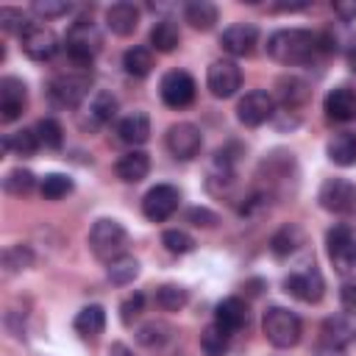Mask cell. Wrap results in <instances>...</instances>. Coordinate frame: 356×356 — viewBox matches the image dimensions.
Wrapping results in <instances>:
<instances>
[{
    "label": "cell",
    "mask_w": 356,
    "mask_h": 356,
    "mask_svg": "<svg viewBox=\"0 0 356 356\" xmlns=\"http://www.w3.org/2000/svg\"><path fill=\"white\" fill-rule=\"evenodd\" d=\"M33 131H36V136H39V145H44V147H50V150H58V147L64 145V131H61L58 120H53V117H42Z\"/></svg>",
    "instance_id": "e575fe53"
},
{
    "label": "cell",
    "mask_w": 356,
    "mask_h": 356,
    "mask_svg": "<svg viewBox=\"0 0 356 356\" xmlns=\"http://www.w3.org/2000/svg\"><path fill=\"white\" fill-rule=\"evenodd\" d=\"M228 331L225 328H220L217 323H211V325H206L203 328V334H200V350L206 353V356H222L225 350H228Z\"/></svg>",
    "instance_id": "1f68e13d"
},
{
    "label": "cell",
    "mask_w": 356,
    "mask_h": 356,
    "mask_svg": "<svg viewBox=\"0 0 356 356\" xmlns=\"http://www.w3.org/2000/svg\"><path fill=\"white\" fill-rule=\"evenodd\" d=\"M161 242H164V248H167L170 253H178V256L195 250V239H192L186 231H181V228H170V231H164V234H161Z\"/></svg>",
    "instance_id": "74e56055"
},
{
    "label": "cell",
    "mask_w": 356,
    "mask_h": 356,
    "mask_svg": "<svg viewBox=\"0 0 356 356\" xmlns=\"http://www.w3.org/2000/svg\"><path fill=\"white\" fill-rule=\"evenodd\" d=\"M142 306H145V295H142V292L131 295V298L122 303V323H131V320L142 312Z\"/></svg>",
    "instance_id": "ee69618b"
},
{
    "label": "cell",
    "mask_w": 356,
    "mask_h": 356,
    "mask_svg": "<svg viewBox=\"0 0 356 356\" xmlns=\"http://www.w3.org/2000/svg\"><path fill=\"white\" fill-rule=\"evenodd\" d=\"M278 86H281V100H284L286 106H298V103L306 97V83L298 81V78H284Z\"/></svg>",
    "instance_id": "60d3db41"
},
{
    "label": "cell",
    "mask_w": 356,
    "mask_h": 356,
    "mask_svg": "<svg viewBox=\"0 0 356 356\" xmlns=\"http://www.w3.org/2000/svg\"><path fill=\"white\" fill-rule=\"evenodd\" d=\"M353 337H356V323H353L350 312L348 314H334L323 323V342H334V345L345 348Z\"/></svg>",
    "instance_id": "cb8c5ba5"
},
{
    "label": "cell",
    "mask_w": 356,
    "mask_h": 356,
    "mask_svg": "<svg viewBox=\"0 0 356 356\" xmlns=\"http://www.w3.org/2000/svg\"><path fill=\"white\" fill-rule=\"evenodd\" d=\"M72 325H75V331L81 337H97V334H103V328H106V312H103V306H97V303L83 306L75 314V323Z\"/></svg>",
    "instance_id": "484cf974"
},
{
    "label": "cell",
    "mask_w": 356,
    "mask_h": 356,
    "mask_svg": "<svg viewBox=\"0 0 356 356\" xmlns=\"http://www.w3.org/2000/svg\"><path fill=\"white\" fill-rule=\"evenodd\" d=\"M214 323H217L220 328H225L228 334L245 328V325H248V306H245V300H239V298H225V300H220L217 309H214Z\"/></svg>",
    "instance_id": "ffe728a7"
},
{
    "label": "cell",
    "mask_w": 356,
    "mask_h": 356,
    "mask_svg": "<svg viewBox=\"0 0 356 356\" xmlns=\"http://www.w3.org/2000/svg\"><path fill=\"white\" fill-rule=\"evenodd\" d=\"M284 289L303 303H317L325 295V281L314 264H306L303 270H295L284 278Z\"/></svg>",
    "instance_id": "52a82bcc"
},
{
    "label": "cell",
    "mask_w": 356,
    "mask_h": 356,
    "mask_svg": "<svg viewBox=\"0 0 356 356\" xmlns=\"http://www.w3.org/2000/svg\"><path fill=\"white\" fill-rule=\"evenodd\" d=\"M181 42V31L172 19H159L153 28H150V47L159 50V53H172Z\"/></svg>",
    "instance_id": "d4e9b609"
},
{
    "label": "cell",
    "mask_w": 356,
    "mask_h": 356,
    "mask_svg": "<svg viewBox=\"0 0 356 356\" xmlns=\"http://www.w3.org/2000/svg\"><path fill=\"white\" fill-rule=\"evenodd\" d=\"M256 39H259V31L248 22H236V25H228L220 36V44L225 53L231 56H250L253 47H256Z\"/></svg>",
    "instance_id": "ac0fdd59"
},
{
    "label": "cell",
    "mask_w": 356,
    "mask_h": 356,
    "mask_svg": "<svg viewBox=\"0 0 356 356\" xmlns=\"http://www.w3.org/2000/svg\"><path fill=\"white\" fill-rule=\"evenodd\" d=\"M298 245H303V234H300L298 225H284V228H278V231L273 234V239H270V250H273V256H278V259L295 253Z\"/></svg>",
    "instance_id": "f1b7e54d"
},
{
    "label": "cell",
    "mask_w": 356,
    "mask_h": 356,
    "mask_svg": "<svg viewBox=\"0 0 356 356\" xmlns=\"http://www.w3.org/2000/svg\"><path fill=\"white\" fill-rule=\"evenodd\" d=\"M170 325L167 323H161V320H150V323H145L139 331H136V339L142 342V345H147V348H156V345H161V342H167L170 339Z\"/></svg>",
    "instance_id": "8d00e7d4"
},
{
    "label": "cell",
    "mask_w": 356,
    "mask_h": 356,
    "mask_svg": "<svg viewBox=\"0 0 356 356\" xmlns=\"http://www.w3.org/2000/svg\"><path fill=\"white\" fill-rule=\"evenodd\" d=\"M122 67H125V72L134 75V78L150 75V70H153V53H150V47H142V44L128 47L125 56H122Z\"/></svg>",
    "instance_id": "83f0119b"
},
{
    "label": "cell",
    "mask_w": 356,
    "mask_h": 356,
    "mask_svg": "<svg viewBox=\"0 0 356 356\" xmlns=\"http://www.w3.org/2000/svg\"><path fill=\"white\" fill-rule=\"evenodd\" d=\"M261 331L273 348H295L300 342L303 325H300V317L295 312H289L284 306H270L264 312Z\"/></svg>",
    "instance_id": "277c9868"
},
{
    "label": "cell",
    "mask_w": 356,
    "mask_h": 356,
    "mask_svg": "<svg viewBox=\"0 0 356 356\" xmlns=\"http://www.w3.org/2000/svg\"><path fill=\"white\" fill-rule=\"evenodd\" d=\"M33 11L44 19H53V17H64L70 11V3H64V0H36Z\"/></svg>",
    "instance_id": "b9f144b4"
},
{
    "label": "cell",
    "mask_w": 356,
    "mask_h": 356,
    "mask_svg": "<svg viewBox=\"0 0 356 356\" xmlns=\"http://www.w3.org/2000/svg\"><path fill=\"white\" fill-rule=\"evenodd\" d=\"M323 108L328 114V120L334 122H353L356 120V89L350 86H337L325 95Z\"/></svg>",
    "instance_id": "e0dca14e"
},
{
    "label": "cell",
    "mask_w": 356,
    "mask_h": 356,
    "mask_svg": "<svg viewBox=\"0 0 356 356\" xmlns=\"http://www.w3.org/2000/svg\"><path fill=\"white\" fill-rule=\"evenodd\" d=\"M108 356H134V350H131L128 345H122V342H114V345L108 348Z\"/></svg>",
    "instance_id": "c3c4849f"
},
{
    "label": "cell",
    "mask_w": 356,
    "mask_h": 356,
    "mask_svg": "<svg viewBox=\"0 0 356 356\" xmlns=\"http://www.w3.org/2000/svg\"><path fill=\"white\" fill-rule=\"evenodd\" d=\"M106 25L117 36H131L139 28V8L134 3H114L106 8Z\"/></svg>",
    "instance_id": "d6986e66"
},
{
    "label": "cell",
    "mask_w": 356,
    "mask_h": 356,
    "mask_svg": "<svg viewBox=\"0 0 356 356\" xmlns=\"http://www.w3.org/2000/svg\"><path fill=\"white\" fill-rule=\"evenodd\" d=\"M195 78L184 70H170L161 83H159V92H161V100L170 106V108H186L192 100H195Z\"/></svg>",
    "instance_id": "7c38bea8"
},
{
    "label": "cell",
    "mask_w": 356,
    "mask_h": 356,
    "mask_svg": "<svg viewBox=\"0 0 356 356\" xmlns=\"http://www.w3.org/2000/svg\"><path fill=\"white\" fill-rule=\"evenodd\" d=\"M339 303L345 312H356V278H345L339 286Z\"/></svg>",
    "instance_id": "7bdbcfd3"
},
{
    "label": "cell",
    "mask_w": 356,
    "mask_h": 356,
    "mask_svg": "<svg viewBox=\"0 0 356 356\" xmlns=\"http://www.w3.org/2000/svg\"><path fill=\"white\" fill-rule=\"evenodd\" d=\"M206 86L214 97H222V100L234 97L236 89L242 86V70L231 58H217L206 72Z\"/></svg>",
    "instance_id": "30bf717a"
},
{
    "label": "cell",
    "mask_w": 356,
    "mask_h": 356,
    "mask_svg": "<svg viewBox=\"0 0 356 356\" xmlns=\"http://www.w3.org/2000/svg\"><path fill=\"white\" fill-rule=\"evenodd\" d=\"M128 248V231L122 228V222L117 220H97L89 231V250L95 253V259L100 261H114L120 256H125Z\"/></svg>",
    "instance_id": "3957f363"
},
{
    "label": "cell",
    "mask_w": 356,
    "mask_h": 356,
    "mask_svg": "<svg viewBox=\"0 0 356 356\" xmlns=\"http://www.w3.org/2000/svg\"><path fill=\"white\" fill-rule=\"evenodd\" d=\"M114 111H117L114 95H108V92H95L92 100H89V106L83 108L78 125H81L83 131H97V128H103L106 122H111Z\"/></svg>",
    "instance_id": "2e32d148"
},
{
    "label": "cell",
    "mask_w": 356,
    "mask_h": 356,
    "mask_svg": "<svg viewBox=\"0 0 356 356\" xmlns=\"http://www.w3.org/2000/svg\"><path fill=\"white\" fill-rule=\"evenodd\" d=\"M186 220L195 222V225H206V228H211V225L217 222V214L209 211V209H200V206H197V209H189V211H186Z\"/></svg>",
    "instance_id": "f6af8a7d"
},
{
    "label": "cell",
    "mask_w": 356,
    "mask_h": 356,
    "mask_svg": "<svg viewBox=\"0 0 356 356\" xmlns=\"http://www.w3.org/2000/svg\"><path fill=\"white\" fill-rule=\"evenodd\" d=\"M31 261H33V253H31V248H25V245H14V248H8V250L3 253V267H6V273H19V270L31 267Z\"/></svg>",
    "instance_id": "f35d334b"
},
{
    "label": "cell",
    "mask_w": 356,
    "mask_h": 356,
    "mask_svg": "<svg viewBox=\"0 0 356 356\" xmlns=\"http://www.w3.org/2000/svg\"><path fill=\"white\" fill-rule=\"evenodd\" d=\"M325 250H328V259L337 273L345 275V273L356 270V236L350 234V228L334 225L325 234Z\"/></svg>",
    "instance_id": "8992f818"
},
{
    "label": "cell",
    "mask_w": 356,
    "mask_h": 356,
    "mask_svg": "<svg viewBox=\"0 0 356 356\" xmlns=\"http://www.w3.org/2000/svg\"><path fill=\"white\" fill-rule=\"evenodd\" d=\"M325 153L337 167H353L356 164V134L353 131L334 134L325 145Z\"/></svg>",
    "instance_id": "603a6c76"
},
{
    "label": "cell",
    "mask_w": 356,
    "mask_h": 356,
    "mask_svg": "<svg viewBox=\"0 0 356 356\" xmlns=\"http://www.w3.org/2000/svg\"><path fill=\"white\" fill-rule=\"evenodd\" d=\"M28 17L19 8H0V28L8 33H22L28 28Z\"/></svg>",
    "instance_id": "ab89813d"
},
{
    "label": "cell",
    "mask_w": 356,
    "mask_h": 356,
    "mask_svg": "<svg viewBox=\"0 0 356 356\" xmlns=\"http://www.w3.org/2000/svg\"><path fill=\"white\" fill-rule=\"evenodd\" d=\"M184 17H186V22H189L192 28H197V31H211L214 22H217V6L209 3V0H192V3H186Z\"/></svg>",
    "instance_id": "4316f807"
},
{
    "label": "cell",
    "mask_w": 356,
    "mask_h": 356,
    "mask_svg": "<svg viewBox=\"0 0 356 356\" xmlns=\"http://www.w3.org/2000/svg\"><path fill=\"white\" fill-rule=\"evenodd\" d=\"M117 134H120V139L125 145H134V147L136 145H145L147 136H150V117L145 111H131V114H125L120 120Z\"/></svg>",
    "instance_id": "44dd1931"
},
{
    "label": "cell",
    "mask_w": 356,
    "mask_h": 356,
    "mask_svg": "<svg viewBox=\"0 0 356 356\" xmlns=\"http://www.w3.org/2000/svg\"><path fill=\"white\" fill-rule=\"evenodd\" d=\"M33 184H36L33 172H31V170H22V167L11 170V172L3 178V189H6L8 195H14V197H22V195H28V192L33 189Z\"/></svg>",
    "instance_id": "d590c367"
},
{
    "label": "cell",
    "mask_w": 356,
    "mask_h": 356,
    "mask_svg": "<svg viewBox=\"0 0 356 356\" xmlns=\"http://www.w3.org/2000/svg\"><path fill=\"white\" fill-rule=\"evenodd\" d=\"M167 150L175 156V159H181V161H189V159H195L197 153H200V147H203V134H200V128L197 125H192V122H175V125H170L167 128Z\"/></svg>",
    "instance_id": "8fae6325"
},
{
    "label": "cell",
    "mask_w": 356,
    "mask_h": 356,
    "mask_svg": "<svg viewBox=\"0 0 356 356\" xmlns=\"http://www.w3.org/2000/svg\"><path fill=\"white\" fill-rule=\"evenodd\" d=\"M314 356H348V350L342 348V345H334V342H317V348H314Z\"/></svg>",
    "instance_id": "7dc6e473"
},
{
    "label": "cell",
    "mask_w": 356,
    "mask_h": 356,
    "mask_svg": "<svg viewBox=\"0 0 356 356\" xmlns=\"http://www.w3.org/2000/svg\"><path fill=\"white\" fill-rule=\"evenodd\" d=\"M72 178L70 175H61V172H50V175H44L42 178V186H39V192H42V197L44 200H61V197H67L70 192H72Z\"/></svg>",
    "instance_id": "836d02e7"
},
{
    "label": "cell",
    "mask_w": 356,
    "mask_h": 356,
    "mask_svg": "<svg viewBox=\"0 0 356 356\" xmlns=\"http://www.w3.org/2000/svg\"><path fill=\"white\" fill-rule=\"evenodd\" d=\"M334 14H337L342 22L356 19V0H337V3H334Z\"/></svg>",
    "instance_id": "bcb514c9"
},
{
    "label": "cell",
    "mask_w": 356,
    "mask_h": 356,
    "mask_svg": "<svg viewBox=\"0 0 356 356\" xmlns=\"http://www.w3.org/2000/svg\"><path fill=\"white\" fill-rule=\"evenodd\" d=\"M89 89H92V75L86 70H70V72H58L50 81L47 95L61 108H78L89 97Z\"/></svg>",
    "instance_id": "5b68a950"
},
{
    "label": "cell",
    "mask_w": 356,
    "mask_h": 356,
    "mask_svg": "<svg viewBox=\"0 0 356 356\" xmlns=\"http://www.w3.org/2000/svg\"><path fill=\"white\" fill-rule=\"evenodd\" d=\"M348 67L356 72V44H350V50H348Z\"/></svg>",
    "instance_id": "681fc988"
},
{
    "label": "cell",
    "mask_w": 356,
    "mask_h": 356,
    "mask_svg": "<svg viewBox=\"0 0 356 356\" xmlns=\"http://www.w3.org/2000/svg\"><path fill=\"white\" fill-rule=\"evenodd\" d=\"M25 106H28V89H25V83L19 78H14V75L3 78L0 81V120L3 122L19 120L22 111H25Z\"/></svg>",
    "instance_id": "5bb4252c"
},
{
    "label": "cell",
    "mask_w": 356,
    "mask_h": 356,
    "mask_svg": "<svg viewBox=\"0 0 356 356\" xmlns=\"http://www.w3.org/2000/svg\"><path fill=\"white\" fill-rule=\"evenodd\" d=\"M181 203V192L172 184H156L145 197H142V214L150 222H164L167 217L175 214Z\"/></svg>",
    "instance_id": "ba28073f"
},
{
    "label": "cell",
    "mask_w": 356,
    "mask_h": 356,
    "mask_svg": "<svg viewBox=\"0 0 356 356\" xmlns=\"http://www.w3.org/2000/svg\"><path fill=\"white\" fill-rule=\"evenodd\" d=\"M317 200H320V206H323L325 211L342 214V211L353 209V203H356V189H353V184L345 181V178H328V181L320 186Z\"/></svg>",
    "instance_id": "9a60e30c"
},
{
    "label": "cell",
    "mask_w": 356,
    "mask_h": 356,
    "mask_svg": "<svg viewBox=\"0 0 356 356\" xmlns=\"http://www.w3.org/2000/svg\"><path fill=\"white\" fill-rule=\"evenodd\" d=\"M273 114H275V100L264 89H253L236 103V120L248 128H256V125L267 122Z\"/></svg>",
    "instance_id": "4fadbf2b"
},
{
    "label": "cell",
    "mask_w": 356,
    "mask_h": 356,
    "mask_svg": "<svg viewBox=\"0 0 356 356\" xmlns=\"http://www.w3.org/2000/svg\"><path fill=\"white\" fill-rule=\"evenodd\" d=\"M106 275H108V281H111V284L125 286V284H131V281L139 275V261H136L134 256H128V253H125V256H120V259L108 261Z\"/></svg>",
    "instance_id": "4dcf8cb0"
},
{
    "label": "cell",
    "mask_w": 356,
    "mask_h": 356,
    "mask_svg": "<svg viewBox=\"0 0 356 356\" xmlns=\"http://www.w3.org/2000/svg\"><path fill=\"white\" fill-rule=\"evenodd\" d=\"M320 36L306 31V28H284L275 31L267 39V53L270 58H275L284 67H303L312 64L320 53Z\"/></svg>",
    "instance_id": "6da1fadb"
},
{
    "label": "cell",
    "mask_w": 356,
    "mask_h": 356,
    "mask_svg": "<svg viewBox=\"0 0 356 356\" xmlns=\"http://www.w3.org/2000/svg\"><path fill=\"white\" fill-rule=\"evenodd\" d=\"M100 47H103V33L92 19H75L64 33V50L78 67H86L100 53Z\"/></svg>",
    "instance_id": "7a4b0ae2"
},
{
    "label": "cell",
    "mask_w": 356,
    "mask_h": 356,
    "mask_svg": "<svg viewBox=\"0 0 356 356\" xmlns=\"http://www.w3.org/2000/svg\"><path fill=\"white\" fill-rule=\"evenodd\" d=\"M186 300H189V292L178 284H164L156 289V306L164 312H178L186 306Z\"/></svg>",
    "instance_id": "d6a6232c"
},
{
    "label": "cell",
    "mask_w": 356,
    "mask_h": 356,
    "mask_svg": "<svg viewBox=\"0 0 356 356\" xmlns=\"http://www.w3.org/2000/svg\"><path fill=\"white\" fill-rule=\"evenodd\" d=\"M3 147L8 153H14V156H33L36 147H39V136H36V131L22 128V131H14V134H6L3 136Z\"/></svg>",
    "instance_id": "f546056e"
},
{
    "label": "cell",
    "mask_w": 356,
    "mask_h": 356,
    "mask_svg": "<svg viewBox=\"0 0 356 356\" xmlns=\"http://www.w3.org/2000/svg\"><path fill=\"white\" fill-rule=\"evenodd\" d=\"M19 44H22V50H25L28 58H33V61H47V58H53L56 50H58V36H56L47 25L31 22V25L19 33Z\"/></svg>",
    "instance_id": "9c48e42d"
},
{
    "label": "cell",
    "mask_w": 356,
    "mask_h": 356,
    "mask_svg": "<svg viewBox=\"0 0 356 356\" xmlns=\"http://www.w3.org/2000/svg\"><path fill=\"white\" fill-rule=\"evenodd\" d=\"M117 178L125 184H139L142 178H147L150 172V156L145 150H131L117 161Z\"/></svg>",
    "instance_id": "7402d4cb"
}]
</instances>
